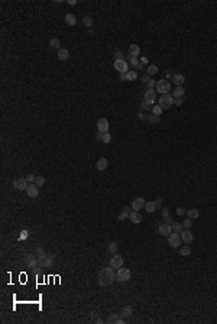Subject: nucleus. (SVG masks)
Listing matches in <instances>:
<instances>
[{
    "instance_id": "1",
    "label": "nucleus",
    "mask_w": 217,
    "mask_h": 324,
    "mask_svg": "<svg viewBox=\"0 0 217 324\" xmlns=\"http://www.w3.org/2000/svg\"><path fill=\"white\" fill-rule=\"evenodd\" d=\"M116 278V273L113 272V268H103L98 273V285L100 286H108L113 283V280Z\"/></svg>"
},
{
    "instance_id": "2",
    "label": "nucleus",
    "mask_w": 217,
    "mask_h": 324,
    "mask_svg": "<svg viewBox=\"0 0 217 324\" xmlns=\"http://www.w3.org/2000/svg\"><path fill=\"white\" fill-rule=\"evenodd\" d=\"M156 92L158 93H162V95H166L169 89H171V83L166 80V78H161V80H156Z\"/></svg>"
},
{
    "instance_id": "3",
    "label": "nucleus",
    "mask_w": 217,
    "mask_h": 324,
    "mask_svg": "<svg viewBox=\"0 0 217 324\" xmlns=\"http://www.w3.org/2000/svg\"><path fill=\"white\" fill-rule=\"evenodd\" d=\"M174 105V96L172 95H161V98H159V106L162 108L163 111L165 109H169L171 106Z\"/></svg>"
},
{
    "instance_id": "4",
    "label": "nucleus",
    "mask_w": 217,
    "mask_h": 324,
    "mask_svg": "<svg viewBox=\"0 0 217 324\" xmlns=\"http://www.w3.org/2000/svg\"><path fill=\"white\" fill-rule=\"evenodd\" d=\"M181 235L178 234V233H172V234L168 235V244L172 247V249H177V247H180L181 244Z\"/></svg>"
},
{
    "instance_id": "5",
    "label": "nucleus",
    "mask_w": 217,
    "mask_h": 324,
    "mask_svg": "<svg viewBox=\"0 0 217 324\" xmlns=\"http://www.w3.org/2000/svg\"><path fill=\"white\" fill-rule=\"evenodd\" d=\"M116 278H117V280H120V282H126V280H129L130 279V270L128 268H122L117 270V273H116Z\"/></svg>"
},
{
    "instance_id": "6",
    "label": "nucleus",
    "mask_w": 217,
    "mask_h": 324,
    "mask_svg": "<svg viewBox=\"0 0 217 324\" xmlns=\"http://www.w3.org/2000/svg\"><path fill=\"white\" fill-rule=\"evenodd\" d=\"M128 63L126 60H114V68L119 71L120 74H126L128 73Z\"/></svg>"
},
{
    "instance_id": "7",
    "label": "nucleus",
    "mask_w": 217,
    "mask_h": 324,
    "mask_svg": "<svg viewBox=\"0 0 217 324\" xmlns=\"http://www.w3.org/2000/svg\"><path fill=\"white\" fill-rule=\"evenodd\" d=\"M123 263H125V260H123V257L120 256V254H114L110 259V266L113 269H120L123 266Z\"/></svg>"
},
{
    "instance_id": "8",
    "label": "nucleus",
    "mask_w": 217,
    "mask_h": 324,
    "mask_svg": "<svg viewBox=\"0 0 217 324\" xmlns=\"http://www.w3.org/2000/svg\"><path fill=\"white\" fill-rule=\"evenodd\" d=\"M28 185H29V183H28L26 178H19V179L13 180V188L18 190H26Z\"/></svg>"
},
{
    "instance_id": "9",
    "label": "nucleus",
    "mask_w": 217,
    "mask_h": 324,
    "mask_svg": "<svg viewBox=\"0 0 217 324\" xmlns=\"http://www.w3.org/2000/svg\"><path fill=\"white\" fill-rule=\"evenodd\" d=\"M181 240L184 241V243H187V244H190V243H193V240H194V234L190 231V228H185V230H183V233H181Z\"/></svg>"
},
{
    "instance_id": "10",
    "label": "nucleus",
    "mask_w": 217,
    "mask_h": 324,
    "mask_svg": "<svg viewBox=\"0 0 217 324\" xmlns=\"http://www.w3.org/2000/svg\"><path fill=\"white\" fill-rule=\"evenodd\" d=\"M38 193H39V189H38V186L35 185V183H29L28 185V188H26V195L29 196V198H36L38 196Z\"/></svg>"
},
{
    "instance_id": "11",
    "label": "nucleus",
    "mask_w": 217,
    "mask_h": 324,
    "mask_svg": "<svg viewBox=\"0 0 217 324\" xmlns=\"http://www.w3.org/2000/svg\"><path fill=\"white\" fill-rule=\"evenodd\" d=\"M97 131H98V132H103V134L108 132V121L106 119V118H101V119H98V122H97Z\"/></svg>"
},
{
    "instance_id": "12",
    "label": "nucleus",
    "mask_w": 217,
    "mask_h": 324,
    "mask_svg": "<svg viewBox=\"0 0 217 324\" xmlns=\"http://www.w3.org/2000/svg\"><path fill=\"white\" fill-rule=\"evenodd\" d=\"M26 266L29 269L38 268V257H36V254H28L26 256Z\"/></svg>"
},
{
    "instance_id": "13",
    "label": "nucleus",
    "mask_w": 217,
    "mask_h": 324,
    "mask_svg": "<svg viewBox=\"0 0 217 324\" xmlns=\"http://www.w3.org/2000/svg\"><path fill=\"white\" fill-rule=\"evenodd\" d=\"M145 199L143 198H136V199H133V202H132V209L133 211H139V209H143L145 208Z\"/></svg>"
},
{
    "instance_id": "14",
    "label": "nucleus",
    "mask_w": 217,
    "mask_h": 324,
    "mask_svg": "<svg viewBox=\"0 0 217 324\" xmlns=\"http://www.w3.org/2000/svg\"><path fill=\"white\" fill-rule=\"evenodd\" d=\"M155 98H156V93H155V90H153V89H148V90H146V93H145V96H143V102H146V103L152 105V103L155 102Z\"/></svg>"
},
{
    "instance_id": "15",
    "label": "nucleus",
    "mask_w": 217,
    "mask_h": 324,
    "mask_svg": "<svg viewBox=\"0 0 217 324\" xmlns=\"http://www.w3.org/2000/svg\"><path fill=\"white\" fill-rule=\"evenodd\" d=\"M158 231H159V234H161V235H169L171 233H172V227H171V224L163 223V224H161V225H159Z\"/></svg>"
},
{
    "instance_id": "16",
    "label": "nucleus",
    "mask_w": 217,
    "mask_h": 324,
    "mask_svg": "<svg viewBox=\"0 0 217 324\" xmlns=\"http://www.w3.org/2000/svg\"><path fill=\"white\" fill-rule=\"evenodd\" d=\"M56 55H58V58H59L61 61H67V60L70 58V51H68L67 48H61V50H58Z\"/></svg>"
},
{
    "instance_id": "17",
    "label": "nucleus",
    "mask_w": 217,
    "mask_h": 324,
    "mask_svg": "<svg viewBox=\"0 0 217 324\" xmlns=\"http://www.w3.org/2000/svg\"><path fill=\"white\" fill-rule=\"evenodd\" d=\"M129 220L133 224H139L142 221V215L139 214V211H132L129 215Z\"/></svg>"
},
{
    "instance_id": "18",
    "label": "nucleus",
    "mask_w": 217,
    "mask_h": 324,
    "mask_svg": "<svg viewBox=\"0 0 217 324\" xmlns=\"http://www.w3.org/2000/svg\"><path fill=\"white\" fill-rule=\"evenodd\" d=\"M172 83L174 84H177V87H180V86H183L185 83V77L183 74H174L172 76Z\"/></svg>"
},
{
    "instance_id": "19",
    "label": "nucleus",
    "mask_w": 217,
    "mask_h": 324,
    "mask_svg": "<svg viewBox=\"0 0 217 324\" xmlns=\"http://www.w3.org/2000/svg\"><path fill=\"white\" fill-rule=\"evenodd\" d=\"M132 314H133V307H132V305H126V307L122 310V314H120V315H122L123 320H126V318H129Z\"/></svg>"
},
{
    "instance_id": "20",
    "label": "nucleus",
    "mask_w": 217,
    "mask_h": 324,
    "mask_svg": "<svg viewBox=\"0 0 217 324\" xmlns=\"http://www.w3.org/2000/svg\"><path fill=\"white\" fill-rule=\"evenodd\" d=\"M141 54V48H139V45L136 44H132L129 47V55L130 57H139Z\"/></svg>"
},
{
    "instance_id": "21",
    "label": "nucleus",
    "mask_w": 217,
    "mask_h": 324,
    "mask_svg": "<svg viewBox=\"0 0 217 324\" xmlns=\"http://www.w3.org/2000/svg\"><path fill=\"white\" fill-rule=\"evenodd\" d=\"M130 209H132V206H125L123 208V211L119 214V217H117V220L119 221H123V220H126V218H129V215H130Z\"/></svg>"
},
{
    "instance_id": "22",
    "label": "nucleus",
    "mask_w": 217,
    "mask_h": 324,
    "mask_svg": "<svg viewBox=\"0 0 217 324\" xmlns=\"http://www.w3.org/2000/svg\"><path fill=\"white\" fill-rule=\"evenodd\" d=\"M145 209H146L149 214L155 212V211L158 209V206H156V202H155V201H148L146 203H145Z\"/></svg>"
},
{
    "instance_id": "23",
    "label": "nucleus",
    "mask_w": 217,
    "mask_h": 324,
    "mask_svg": "<svg viewBox=\"0 0 217 324\" xmlns=\"http://www.w3.org/2000/svg\"><path fill=\"white\" fill-rule=\"evenodd\" d=\"M65 22L68 23L70 26H76V25H77L76 15H73V13H68V15H65Z\"/></svg>"
},
{
    "instance_id": "24",
    "label": "nucleus",
    "mask_w": 217,
    "mask_h": 324,
    "mask_svg": "<svg viewBox=\"0 0 217 324\" xmlns=\"http://www.w3.org/2000/svg\"><path fill=\"white\" fill-rule=\"evenodd\" d=\"M97 170H100V172H103L104 169L107 167V158H104V157H101V158H98L97 160Z\"/></svg>"
},
{
    "instance_id": "25",
    "label": "nucleus",
    "mask_w": 217,
    "mask_h": 324,
    "mask_svg": "<svg viewBox=\"0 0 217 324\" xmlns=\"http://www.w3.org/2000/svg\"><path fill=\"white\" fill-rule=\"evenodd\" d=\"M125 321L123 318H119L116 314H110L108 315V318H107V323H116V324H122Z\"/></svg>"
},
{
    "instance_id": "26",
    "label": "nucleus",
    "mask_w": 217,
    "mask_h": 324,
    "mask_svg": "<svg viewBox=\"0 0 217 324\" xmlns=\"http://www.w3.org/2000/svg\"><path fill=\"white\" fill-rule=\"evenodd\" d=\"M171 227H172V231H174V233H178V234H181V233H183V230H184V227H183V224H181V223H172V224H171Z\"/></svg>"
},
{
    "instance_id": "27",
    "label": "nucleus",
    "mask_w": 217,
    "mask_h": 324,
    "mask_svg": "<svg viewBox=\"0 0 217 324\" xmlns=\"http://www.w3.org/2000/svg\"><path fill=\"white\" fill-rule=\"evenodd\" d=\"M49 47H51L52 50H61V41L56 39V38H54V39L49 41Z\"/></svg>"
},
{
    "instance_id": "28",
    "label": "nucleus",
    "mask_w": 217,
    "mask_h": 324,
    "mask_svg": "<svg viewBox=\"0 0 217 324\" xmlns=\"http://www.w3.org/2000/svg\"><path fill=\"white\" fill-rule=\"evenodd\" d=\"M188 214V218H191V220H195V218H198L200 217V212H198V209H195V208H191V209H188L187 211Z\"/></svg>"
},
{
    "instance_id": "29",
    "label": "nucleus",
    "mask_w": 217,
    "mask_h": 324,
    "mask_svg": "<svg viewBox=\"0 0 217 324\" xmlns=\"http://www.w3.org/2000/svg\"><path fill=\"white\" fill-rule=\"evenodd\" d=\"M184 93H185V90H184V87L183 86H180V87H177V89L174 90V98H184Z\"/></svg>"
},
{
    "instance_id": "30",
    "label": "nucleus",
    "mask_w": 217,
    "mask_h": 324,
    "mask_svg": "<svg viewBox=\"0 0 217 324\" xmlns=\"http://www.w3.org/2000/svg\"><path fill=\"white\" fill-rule=\"evenodd\" d=\"M83 23L86 25L87 28H91L93 23H94V19H93L91 16H84V18H83Z\"/></svg>"
},
{
    "instance_id": "31",
    "label": "nucleus",
    "mask_w": 217,
    "mask_h": 324,
    "mask_svg": "<svg viewBox=\"0 0 217 324\" xmlns=\"http://www.w3.org/2000/svg\"><path fill=\"white\" fill-rule=\"evenodd\" d=\"M146 71H148V76H155V74L158 73V67H156L155 64H149Z\"/></svg>"
},
{
    "instance_id": "32",
    "label": "nucleus",
    "mask_w": 217,
    "mask_h": 324,
    "mask_svg": "<svg viewBox=\"0 0 217 324\" xmlns=\"http://www.w3.org/2000/svg\"><path fill=\"white\" fill-rule=\"evenodd\" d=\"M180 254L181 256H190L191 254V247L190 246H184L180 249Z\"/></svg>"
},
{
    "instance_id": "33",
    "label": "nucleus",
    "mask_w": 217,
    "mask_h": 324,
    "mask_svg": "<svg viewBox=\"0 0 217 324\" xmlns=\"http://www.w3.org/2000/svg\"><path fill=\"white\" fill-rule=\"evenodd\" d=\"M145 121H148L149 124H158L161 121V118L159 116H156V115H151V116H146V119Z\"/></svg>"
},
{
    "instance_id": "34",
    "label": "nucleus",
    "mask_w": 217,
    "mask_h": 324,
    "mask_svg": "<svg viewBox=\"0 0 217 324\" xmlns=\"http://www.w3.org/2000/svg\"><path fill=\"white\" fill-rule=\"evenodd\" d=\"M33 183H35L38 188H39V186H43V185H45V178H43V176H36Z\"/></svg>"
},
{
    "instance_id": "35",
    "label": "nucleus",
    "mask_w": 217,
    "mask_h": 324,
    "mask_svg": "<svg viewBox=\"0 0 217 324\" xmlns=\"http://www.w3.org/2000/svg\"><path fill=\"white\" fill-rule=\"evenodd\" d=\"M136 78H138V73L136 71H128L126 73V80L132 81V80H136Z\"/></svg>"
},
{
    "instance_id": "36",
    "label": "nucleus",
    "mask_w": 217,
    "mask_h": 324,
    "mask_svg": "<svg viewBox=\"0 0 217 324\" xmlns=\"http://www.w3.org/2000/svg\"><path fill=\"white\" fill-rule=\"evenodd\" d=\"M162 111H163V109L159 106V105H155V106H152V112H153V115H156V116H161Z\"/></svg>"
},
{
    "instance_id": "37",
    "label": "nucleus",
    "mask_w": 217,
    "mask_h": 324,
    "mask_svg": "<svg viewBox=\"0 0 217 324\" xmlns=\"http://www.w3.org/2000/svg\"><path fill=\"white\" fill-rule=\"evenodd\" d=\"M111 141V135L106 132V134H103V138H101V143H104V144H108Z\"/></svg>"
},
{
    "instance_id": "38",
    "label": "nucleus",
    "mask_w": 217,
    "mask_h": 324,
    "mask_svg": "<svg viewBox=\"0 0 217 324\" xmlns=\"http://www.w3.org/2000/svg\"><path fill=\"white\" fill-rule=\"evenodd\" d=\"M113 55H114L116 60H123V58H125V54H123L122 51H119V50H116V51L113 53Z\"/></svg>"
},
{
    "instance_id": "39",
    "label": "nucleus",
    "mask_w": 217,
    "mask_h": 324,
    "mask_svg": "<svg viewBox=\"0 0 217 324\" xmlns=\"http://www.w3.org/2000/svg\"><path fill=\"white\" fill-rule=\"evenodd\" d=\"M108 252H110V253H116V252H117V244H116L114 241L108 244Z\"/></svg>"
},
{
    "instance_id": "40",
    "label": "nucleus",
    "mask_w": 217,
    "mask_h": 324,
    "mask_svg": "<svg viewBox=\"0 0 217 324\" xmlns=\"http://www.w3.org/2000/svg\"><path fill=\"white\" fill-rule=\"evenodd\" d=\"M191 224H193V220H191V218H185L184 221H183V227H184V228H190Z\"/></svg>"
},
{
    "instance_id": "41",
    "label": "nucleus",
    "mask_w": 217,
    "mask_h": 324,
    "mask_svg": "<svg viewBox=\"0 0 217 324\" xmlns=\"http://www.w3.org/2000/svg\"><path fill=\"white\" fill-rule=\"evenodd\" d=\"M183 103H184V98H174V105L181 106Z\"/></svg>"
},
{
    "instance_id": "42",
    "label": "nucleus",
    "mask_w": 217,
    "mask_h": 324,
    "mask_svg": "<svg viewBox=\"0 0 217 324\" xmlns=\"http://www.w3.org/2000/svg\"><path fill=\"white\" fill-rule=\"evenodd\" d=\"M129 58H130V64H132V66H135V67H138V66H139L138 57H130V55H129Z\"/></svg>"
},
{
    "instance_id": "43",
    "label": "nucleus",
    "mask_w": 217,
    "mask_h": 324,
    "mask_svg": "<svg viewBox=\"0 0 217 324\" xmlns=\"http://www.w3.org/2000/svg\"><path fill=\"white\" fill-rule=\"evenodd\" d=\"M28 235H29L28 230H23V231L21 233V235H19V240H26V238H28Z\"/></svg>"
},
{
    "instance_id": "44",
    "label": "nucleus",
    "mask_w": 217,
    "mask_h": 324,
    "mask_svg": "<svg viewBox=\"0 0 217 324\" xmlns=\"http://www.w3.org/2000/svg\"><path fill=\"white\" fill-rule=\"evenodd\" d=\"M149 108H151V106H149V103H146V102H143L141 105V111H149Z\"/></svg>"
},
{
    "instance_id": "45",
    "label": "nucleus",
    "mask_w": 217,
    "mask_h": 324,
    "mask_svg": "<svg viewBox=\"0 0 217 324\" xmlns=\"http://www.w3.org/2000/svg\"><path fill=\"white\" fill-rule=\"evenodd\" d=\"M153 86H156V80H149L148 81V89H153Z\"/></svg>"
},
{
    "instance_id": "46",
    "label": "nucleus",
    "mask_w": 217,
    "mask_h": 324,
    "mask_svg": "<svg viewBox=\"0 0 217 324\" xmlns=\"http://www.w3.org/2000/svg\"><path fill=\"white\" fill-rule=\"evenodd\" d=\"M35 178H36V176H33V175H28V176H26V180H28L29 183H33V182H35Z\"/></svg>"
},
{
    "instance_id": "47",
    "label": "nucleus",
    "mask_w": 217,
    "mask_h": 324,
    "mask_svg": "<svg viewBox=\"0 0 217 324\" xmlns=\"http://www.w3.org/2000/svg\"><path fill=\"white\" fill-rule=\"evenodd\" d=\"M185 212H187V211H185L184 208H177V214H178L180 217H181V215H184Z\"/></svg>"
},
{
    "instance_id": "48",
    "label": "nucleus",
    "mask_w": 217,
    "mask_h": 324,
    "mask_svg": "<svg viewBox=\"0 0 217 324\" xmlns=\"http://www.w3.org/2000/svg\"><path fill=\"white\" fill-rule=\"evenodd\" d=\"M163 220H165V223H166V224H171V221H172V218H171L169 215H166V217H163Z\"/></svg>"
},
{
    "instance_id": "49",
    "label": "nucleus",
    "mask_w": 217,
    "mask_h": 324,
    "mask_svg": "<svg viewBox=\"0 0 217 324\" xmlns=\"http://www.w3.org/2000/svg\"><path fill=\"white\" fill-rule=\"evenodd\" d=\"M166 215H169V211H168V208H162V217H166Z\"/></svg>"
},
{
    "instance_id": "50",
    "label": "nucleus",
    "mask_w": 217,
    "mask_h": 324,
    "mask_svg": "<svg viewBox=\"0 0 217 324\" xmlns=\"http://www.w3.org/2000/svg\"><path fill=\"white\" fill-rule=\"evenodd\" d=\"M155 202H156V206H158V208H161V205H162V199H161V198H158Z\"/></svg>"
},
{
    "instance_id": "51",
    "label": "nucleus",
    "mask_w": 217,
    "mask_h": 324,
    "mask_svg": "<svg viewBox=\"0 0 217 324\" xmlns=\"http://www.w3.org/2000/svg\"><path fill=\"white\" fill-rule=\"evenodd\" d=\"M142 80H143V81H145V83H148V81H149V80H151V78H149V76H148V74H145V76H143V77H142Z\"/></svg>"
},
{
    "instance_id": "52",
    "label": "nucleus",
    "mask_w": 217,
    "mask_h": 324,
    "mask_svg": "<svg viewBox=\"0 0 217 324\" xmlns=\"http://www.w3.org/2000/svg\"><path fill=\"white\" fill-rule=\"evenodd\" d=\"M96 138H97L98 141H101V138H103V132H97V135H96Z\"/></svg>"
},
{
    "instance_id": "53",
    "label": "nucleus",
    "mask_w": 217,
    "mask_h": 324,
    "mask_svg": "<svg viewBox=\"0 0 217 324\" xmlns=\"http://www.w3.org/2000/svg\"><path fill=\"white\" fill-rule=\"evenodd\" d=\"M119 78H120V81H125L126 80V74H120Z\"/></svg>"
},
{
    "instance_id": "54",
    "label": "nucleus",
    "mask_w": 217,
    "mask_h": 324,
    "mask_svg": "<svg viewBox=\"0 0 217 324\" xmlns=\"http://www.w3.org/2000/svg\"><path fill=\"white\" fill-rule=\"evenodd\" d=\"M67 3H68V4H71V6H74V4H77V1H76V0H68Z\"/></svg>"
},
{
    "instance_id": "55",
    "label": "nucleus",
    "mask_w": 217,
    "mask_h": 324,
    "mask_svg": "<svg viewBox=\"0 0 217 324\" xmlns=\"http://www.w3.org/2000/svg\"><path fill=\"white\" fill-rule=\"evenodd\" d=\"M141 63H142V64H146V63H148V58H146V57L141 58Z\"/></svg>"
},
{
    "instance_id": "56",
    "label": "nucleus",
    "mask_w": 217,
    "mask_h": 324,
    "mask_svg": "<svg viewBox=\"0 0 217 324\" xmlns=\"http://www.w3.org/2000/svg\"><path fill=\"white\" fill-rule=\"evenodd\" d=\"M96 315H97L96 313H91V314H90V317H91V318H96Z\"/></svg>"
},
{
    "instance_id": "57",
    "label": "nucleus",
    "mask_w": 217,
    "mask_h": 324,
    "mask_svg": "<svg viewBox=\"0 0 217 324\" xmlns=\"http://www.w3.org/2000/svg\"><path fill=\"white\" fill-rule=\"evenodd\" d=\"M96 323H98V324H101V323H103V320H101V318H97V320H96Z\"/></svg>"
}]
</instances>
